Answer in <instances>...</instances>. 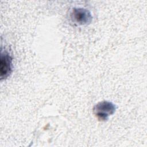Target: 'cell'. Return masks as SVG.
Here are the masks:
<instances>
[{"instance_id": "cell-1", "label": "cell", "mask_w": 147, "mask_h": 147, "mask_svg": "<svg viewBox=\"0 0 147 147\" xmlns=\"http://www.w3.org/2000/svg\"><path fill=\"white\" fill-rule=\"evenodd\" d=\"M116 106L111 102L102 101L95 105L93 108L95 116L100 121H106L110 115H113L116 110Z\"/></svg>"}, {"instance_id": "cell-2", "label": "cell", "mask_w": 147, "mask_h": 147, "mask_svg": "<svg viewBox=\"0 0 147 147\" xmlns=\"http://www.w3.org/2000/svg\"><path fill=\"white\" fill-rule=\"evenodd\" d=\"M72 21L79 25H84L90 24L92 17L91 13L83 8H74L71 13Z\"/></svg>"}, {"instance_id": "cell-3", "label": "cell", "mask_w": 147, "mask_h": 147, "mask_svg": "<svg viewBox=\"0 0 147 147\" xmlns=\"http://www.w3.org/2000/svg\"><path fill=\"white\" fill-rule=\"evenodd\" d=\"M12 57L6 51H2L0 60V77L1 80L7 78L12 72Z\"/></svg>"}]
</instances>
